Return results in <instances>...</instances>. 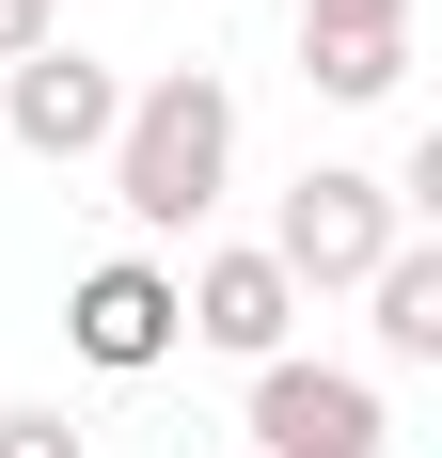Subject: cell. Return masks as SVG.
Segmentation results:
<instances>
[{
    "instance_id": "11",
    "label": "cell",
    "mask_w": 442,
    "mask_h": 458,
    "mask_svg": "<svg viewBox=\"0 0 442 458\" xmlns=\"http://www.w3.org/2000/svg\"><path fill=\"white\" fill-rule=\"evenodd\" d=\"M47 47V0H0V64H32Z\"/></svg>"
},
{
    "instance_id": "2",
    "label": "cell",
    "mask_w": 442,
    "mask_h": 458,
    "mask_svg": "<svg viewBox=\"0 0 442 458\" xmlns=\"http://www.w3.org/2000/svg\"><path fill=\"white\" fill-rule=\"evenodd\" d=\"M395 237H411V222H395V190H379V174H348V158H316V174L268 206V237H253V253L301 284V301H332V284H363Z\"/></svg>"
},
{
    "instance_id": "5",
    "label": "cell",
    "mask_w": 442,
    "mask_h": 458,
    "mask_svg": "<svg viewBox=\"0 0 442 458\" xmlns=\"http://www.w3.org/2000/svg\"><path fill=\"white\" fill-rule=\"evenodd\" d=\"M64 348H80L95 379H158V364L190 348V332H174V269H158V253L80 269V284H64Z\"/></svg>"
},
{
    "instance_id": "1",
    "label": "cell",
    "mask_w": 442,
    "mask_h": 458,
    "mask_svg": "<svg viewBox=\"0 0 442 458\" xmlns=\"http://www.w3.org/2000/svg\"><path fill=\"white\" fill-rule=\"evenodd\" d=\"M221 174H237V95H221L206 64L127 80V127H111V206H127V237H190L221 206Z\"/></svg>"
},
{
    "instance_id": "10",
    "label": "cell",
    "mask_w": 442,
    "mask_h": 458,
    "mask_svg": "<svg viewBox=\"0 0 442 458\" xmlns=\"http://www.w3.org/2000/svg\"><path fill=\"white\" fill-rule=\"evenodd\" d=\"M301 32H411V0H301Z\"/></svg>"
},
{
    "instance_id": "4",
    "label": "cell",
    "mask_w": 442,
    "mask_h": 458,
    "mask_svg": "<svg viewBox=\"0 0 442 458\" xmlns=\"http://www.w3.org/2000/svg\"><path fill=\"white\" fill-rule=\"evenodd\" d=\"M111 127H127V80H111L95 47L47 32L32 64H0V142H32L47 174H64V158H111Z\"/></svg>"
},
{
    "instance_id": "6",
    "label": "cell",
    "mask_w": 442,
    "mask_h": 458,
    "mask_svg": "<svg viewBox=\"0 0 442 458\" xmlns=\"http://www.w3.org/2000/svg\"><path fill=\"white\" fill-rule=\"evenodd\" d=\"M174 332H190V348H221V364H285V332H301V284L268 269L253 237H221L206 269L174 284Z\"/></svg>"
},
{
    "instance_id": "3",
    "label": "cell",
    "mask_w": 442,
    "mask_h": 458,
    "mask_svg": "<svg viewBox=\"0 0 442 458\" xmlns=\"http://www.w3.org/2000/svg\"><path fill=\"white\" fill-rule=\"evenodd\" d=\"M253 458H395V427H379V379L363 364H253Z\"/></svg>"
},
{
    "instance_id": "9",
    "label": "cell",
    "mask_w": 442,
    "mask_h": 458,
    "mask_svg": "<svg viewBox=\"0 0 442 458\" xmlns=\"http://www.w3.org/2000/svg\"><path fill=\"white\" fill-rule=\"evenodd\" d=\"M0 458H95V427L47 411V395H0Z\"/></svg>"
},
{
    "instance_id": "8",
    "label": "cell",
    "mask_w": 442,
    "mask_h": 458,
    "mask_svg": "<svg viewBox=\"0 0 442 458\" xmlns=\"http://www.w3.org/2000/svg\"><path fill=\"white\" fill-rule=\"evenodd\" d=\"M301 80L332 111H379V95H411V32H301Z\"/></svg>"
},
{
    "instance_id": "7",
    "label": "cell",
    "mask_w": 442,
    "mask_h": 458,
    "mask_svg": "<svg viewBox=\"0 0 442 458\" xmlns=\"http://www.w3.org/2000/svg\"><path fill=\"white\" fill-rule=\"evenodd\" d=\"M363 317H379V364H442V253L427 237H395L363 269Z\"/></svg>"
}]
</instances>
